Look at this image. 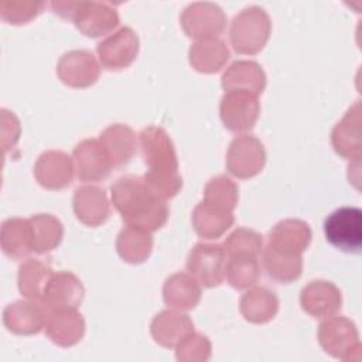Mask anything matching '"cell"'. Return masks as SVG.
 <instances>
[{"mask_svg": "<svg viewBox=\"0 0 362 362\" xmlns=\"http://www.w3.org/2000/svg\"><path fill=\"white\" fill-rule=\"evenodd\" d=\"M34 175L44 188L62 189L71 184L74 175L72 160L62 151L42 153L34 165Z\"/></svg>", "mask_w": 362, "mask_h": 362, "instance_id": "obj_18", "label": "cell"}, {"mask_svg": "<svg viewBox=\"0 0 362 362\" xmlns=\"http://www.w3.org/2000/svg\"><path fill=\"white\" fill-rule=\"evenodd\" d=\"M318 339L327 354L348 361L354 345H359L355 325L344 317H332L324 321L318 329Z\"/></svg>", "mask_w": 362, "mask_h": 362, "instance_id": "obj_14", "label": "cell"}, {"mask_svg": "<svg viewBox=\"0 0 362 362\" xmlns=\"http://www.w3.org/2000/svg\"><path fill=\"white\" fill-rule=\"evenodd\" d=\"M301 307L315 318L331 317L341 308V293L329 281L315 280L301 290Z\"/></svg>", "mask_w": 362, "mask_h": 362, "instance_id": "obj_19", "label": "cell"}, {"mask_svg": "<svg viewBox=\"0 0 362 362\" xmlns=\"http://www.w3.org/2000/svg\"><path fill=\"white\" fill-rule=\"evenodd\" d=\"M151 233L139 228L126 226L120 230L116 240L119 256L127 263H141L151 253Z\"/></svg>", "mask_w": 362, "mask_h": 362, "instance_id": "obj_30", "label": "cell"}, {"mask_svg": "<svg viewBox=\"0 0 362 362\" xmlns=\"http://www.w3.org/2000/svg\"><path fill=\"white\" fill-rule=\"evenodd\" d=\"M112 202L127 226L147 232L160 229L168 218L164 198L153 192L143 177L123 175L110 187Z\"/></svg>", "mask_w": 362, "mask_h": 362, "instance_id": "obj_2", "label": "cell"}, {"mask_svg": "<svg viewBox=\"0 0 362 362\" xmlns=\"http://www.w3.org/2000/svg\"><path fill=\"white\" fill-rule=\"evenodd\" d=\"M228 256L221 245L197 243L187 259V269L205 287L219 286L226 279Z\"/></svg>", "mask_w": 362, "mask_h": 362, "instance_id": "obj_8", "label": "cell"}, {"mask_svg": "<svg viewBox=\"0 0 362 362\" xmlns=\"http://www.w3.org/2000/svg\"><path fill=\"white\" fill-rule=\"evenodd\" d=\"M264 161L263 144L256 137L239 136L232 140L226 156V167L232 175L250 178L262 171Z\"/></svg>", "mask_w": 362, "mask_h": 362, "instance_id": "obj_10", "label": "cell"}, {"mask_svg": "<svg viewBox=\"0 0 362 362\" xmlns=\"http://www.w3.org/2000/svg\"><path fill=\"white\" fill-rule=\"evenodd\" d=\"M164 303L174 308L187 311L194 308L201 298V288L198 281L185 273H175L170 276L163 287Z\"/></svg>", "mask_w": 362, "mask_h": 362, "instance_id": "obj_24", "label": "cell"}, {"mask_svg": "<svg viewBox=\"0 0 362 362\" xmlns=\"http://www.w3.org/2000/svg\"><path fill=\"white\" fill-rule=\"evenodd\" d=\"M311 240L308 223L300 219H284L273 226L263 250V266L270 279L290 283L301 274V253Z\"/></svg>", "mask_w": 362, "mask_h": 362, "instance_id": "obj_1", "label": "cell"}, {"mask_svg": "<svg viewBox=\"0 0 362 362\" xmlns=\"http://www.w3.org/2000/svg\"><path fill=\"white\" fill-rule=\"evenodd\" d=\"M327 240L346 253H361L362 211L356 206H342L331 212L324 221Z\"/></svg>", "mask_w": 362, "mask_h": 362, "instance_id": "obj_7", "label": "cell"}, {"mask_svg": "<svg viewBox=\"0 0 362 362\" xmlns=\"http://www.w3.org/2000/svg\"><path fill=\"white\" fill-rule=\"evenodd\" d=\"M223 249L228 257L253 256L259 257L262 252V235L252 229L239 228L228 236Z\"/></svg>", "mask_w": 362, "mask_h": 362, "instance_id": "obj_33", "label": "cell"}, {"mask_svg": "<svg viewBox=\"0 0 362 362\" xmlns=\"http://www.w3.org/2000/svg\"><path fill=\"white\" fill-rule=\"evenodd\" d=\"M28 222L34 252L42 255L51 252L61 243L64 228L55 216L49 214H37L33 215Z\"/></svg>", "mask_w": 362, "mask_h": 362, "instance_id": "obj_27", "label": "cell"}, {"mask_svg": "<svg viewBox=\"0 0 362 362\" xmlns=\"http://www.w3.org/2000/svg\"><path fill=\"white\" fill-rule=\"evenodd\" d=\"M44 7L41 1H1L0 16L11 24H25L33 20Z\"/></svg>", "mask_w": 362, "mask_h": 362, "instance_id": "obj_34", "label": "cell"}, {"mask_svg": "<svg viewBox=\"0 0 362 362\" xmlns=\"http://www.w3.org/2000/svg\"><path fill=\"white\" fill-rule=\"evenodd\" d=\"M221 117L226 129L235 133L250 130L260 113L257 95L243 90H226L221 99Z\"/></svg>", "mask_w": 362, "mask_h": 362, "instance_id": "obj_9", "label": "cell"}, {"mask_svg": "<svg viewBox=\"0 0 362 362\" xmlns=\"http://www.w3.org/2000/svg\"><path fill=\"white\" fill-rule=\"evenodd\" d=\"M83 286L75 274L58 272L51 274L40 303L48 315L52 311L76 308L83 298Z\"/></svg>", "mask_w": 362, "mask_h": 362, "instance_id": "obj_11", "label": "cell"}, {"mask_svg": "<svg viewBox=\"0 0 362 362\" xmlns=\"http://www.w3.org/2000/svg\"><path fill=\"white\" fill-rule=\"evenodd\" d=\"M74 158L76 164V175L85 182L102 181L109 177L113 168L103 146L93 139L81 141L74 148Z\"/></svg>", "mask_w": 362, "mask_h": 362, "instance_id": "obj_16", "label": "cell"}, {"mask_svg": "<svg viewBox=\"0 0 362 362\" xmlns=\"http://www.w3.org/2000/svg\"><path fill=\"white\" fill-rule=\"evenodd\" d=\"M51 7L62 18L72 20L86 37L96 38L119 25V16L109 3L98 1H52Z\"/></svg>", "mask_w": 362, "mask_h": 362, "instance_id": "obj_5", "label": "cell"}, {"mask_svg": "<svg viewBox=\"0 0 362 362\" xmlns=\"http://www.w3.org/2000/svg\"><path fill=\"white\" fill-rule=\"evenodd\" d=\"M238 204L236 184L218 175L212 178L204 191V199L192 212L195 232L205 239L219 238L233 225V208Z\"/></svg>", "mask_w": 362, "mask_h": 362, "instance_id": "obj_4", "label": "cell"}, {"mask_svg": "<svg viewBox=\"0 0 362 362\" xmlns=\"http://www.w3.org/2000/svg\"><path fill=\"white\" fill-rule=\"evenodd\" d=\"M96 51L103 68L119 71L127 68L136 59L139 52V38L132 28L123 27L99 42Z\"/></svg>", "mask_w": 362, "mask_h": 362, "instance_id": "obj_13", "label": "cell"}, {"mask_svg": "<svg viewBox=\"0 0 362 362\" xmlns=\"http://www.w3.org/2000/svg\"><path fill=\"white\" fill-rule=\"evenodd\" d=\"M181 24L188 37L201 41L212 40L223 31L225 16L216 4L194 3L184 10Z\"/></svg>", "mask_w": 362, "mask_h": 362, "instance_id": "obj_12", "label": "cell"}, {"mask_svg": "<svg viewBox=\"0 0 362 362\" xmlns=\"http://www.w3.org/2000/svg\"><path fill=\"white\" fill-rule=\"evenodd\" d=\"M74 211L76 218L88 226H99L109 215V201L103 188L85 185L74 194Z\"/></svg>", "mask_w": 362, "mask_h": 362, "instance_id": "obj_20", "label": "cell"}, {"mask_svg": "<svg viewBox=\"0 0 362 362\" xmlns=\"http://www.w3.org/2000/svg\"><path fill=\"white\" fill-rule=\"evenodd\" d=\"M260 267L257 257L238 256L229 257L226 263V279L235 288H247L259 280Z\"/></svg>", "mask_w": 362, "mask_h": 362, "instance_id": "obj_32", "label": "cell"}, {"mask_svg": "<svg viewBox=\"0 0 362 362\" xmlns=\"http://www.w3.org/2000/svg\"><path fill=\"white\" fill-rule=\"evenodd\" d=\"M279 310V300L276 294L264 287L250 290L240 298L242 315L255 324L270 321Z\"/></svg>", "mask_w": 362, "mask_h": 362, "instance_id": "obj_28", "label": "cell"}, {"mask_svg": "<svg viewBox=\"0 0 362 362\" xmlns=\"http://www.w3.org/2000/svg\"><path fill=\"white\" fill-rule=\"evenodd\" d=\"M100 144L103 146L113 168L124 167L136 151L137 139L133 130L124 124H112L100 134Z\"/></svg>", "mask_w": 362, "mask_h": 362, "instance_id": "obj_22", "label": "cell"}, {"mask_svg": "<svg viewBox=\"0 0 362 362\" xmlns=\"http://www.w3.org/2000/svg\"><path fill=\"white\" fill-rule=\"evenodd\" d=\"M270 34V20L263 8L252 6L240 11L232 21L229 37L238 54L259 52Z\"/></svg>", "mask_w": 362, "mask_h": 362, "instance_id": "obj_6", "label": "cell"}, {"mask_svg": "<svg viewBox=\"0 0 362 362\" xmlns=\"http://www.w3.org/2000/svg\"><path fill=\"white\" fill-rule=\"evenodd\" d=\"M211 355V344L206 337L199 334H188L177 345V359L178 361H206Z\"/></svg>", "mask_w": 362, "mask_h": 362, "instance_id": "obj_35", "label": "cell"}, {"mask_svg": "<svg viewBox=\"0 0 362 362\" xmlns=\"http://www.w3.org/2000/svg\"><path fill=\"white\" fill-rule=\"evenodd\" d=\"M1 249L6 256L14 260L27 257L33 250L28 219L8 218L1 225Z\"/></svg>", "mask_w": 362, "mask_h": 362, "instance_id": "obj_26", "label": "cell"}, {"mask_svg": "<svg viewBox=\"0 0 362 362\" xmlns=\"http://www.w3.org/2000/svg\"><path fill=\"white\" fill-rule=\"evenodd\" d=\"M6 328L17 335L38 334L47 322V311L40 301H16L3 311Z\"/></svg>", "mask_w": 362, "mask_h": 362, "instance_id": "obj_17", "label": "cell"}, {"mask_svg": "<svg viewBox=\"0 0 362 362\" xmlns=\"http://www.w3.org/2000/svg\"><path fill=\"white\" fill-rule=\"evenodd\" d=\"M139 143L147 165L144 182L164 199L174 197L182 187V178L178 174V160L170 136L161 127L148 126L139 134Z\"/></svg>", "mask_w": 362, "mask_h": 362, "instance_id": "obj_3", "label": "cell"}, {"mask_svg": "<svg viewBox=\"0 0 362 362\" xmlns=\"http://www.w3.org/2000/svg\"><path fill=\"white\" fill-rule=\"evenodd\" d=\"M266 86V75L262 66L253 61H236L222 76L225 90L243 89L260 95Z\"/></svg>", "mask_w": 362, "mask_h": 362, "instance_id": "obj_25", "label": "cell"}, {"mask_svg": "<svg viewBox=\"0 0 362 362\" xmlns=\"http://www.w3.org/2000/svg\"><path fill=\"white\" fill-rule=\"evenodd\" d=\"M228 59V48L222 41L216 38L195 42L189 49V62L199 72H216L223 66Z\"/></svg>", "mask_w": 362, "mask_h": 362, "instance_id": "obj_31", "label": "cell"}, {"mask_svg": "<svg viewBox=\"0 0 362 362\" xmlns=\"http://www.w3.org/2000/svg\"><path fill=\"white\" fill-rule=\"evenodd\" d=\"M194 331V324L188 315L163 311L151 322V335L157 344L165 348L177 346L188 334Z\"/></svg>", "mask_w": 362, "mask_h": 362, "instance_id": "obj_23", "label": "cell"}, {"mask_svg": "<svg viewBox=\"0 0 362 362\" xmlns=\"http://www.w3.org/2000/svg\"><path fill=\"white\" fill-rule=\"evenodd\" d=\"M59 79L72 88H88L99 78V65L92 52L75 49L64 54L58 62Z\"/></svg>", "mask_w": 362, "mask_h": 362, "instance_id": "obj_15", "label": "cell"}, {"mask_svg": "<svg viewBox=\"0 0 362 362\" xmlns=\"http://www.w3.org/2000/svg\"><path fill=\"white\" fill-rule=\"evenodd\" d=\"M52 274L47 262L41 259H28L18 269V290L28 300L40 301L44 288Z\"/></svg>", "mask_w": 362, "mask_h": 362, "instance_id": "obj_29", "label": "cell"}, {"mask_svg": "<svg viewBox=\"0 0 362 362\" xmlns=\"http://www.w3.org/2000/svg\"><path fill=\"white\" fill-rule=\"evenodd\" d=\"M45 332L54 344L72 346L83 337L85 322L76 308L52 311L47 315Z\"/></svg>", "mask_w": 362, "mask_h": 362, "instance_id": "obj_21", "label": "cell"}]
</instances>
